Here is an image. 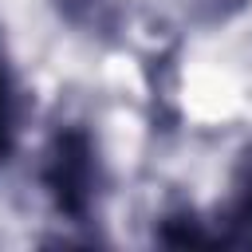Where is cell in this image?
I'll list each match as a JSON object with an SVG mask.
<instances>
[{"instance_id":"cell-1","label":"cell","mask_w":252,"mask_h":252,"mask_svg":"<svg viewBox=\"0 0 252 252\" xmlns=\"http://www.w3.org/2000/svg\"><path fill=\"white\" fill-rule=\"evenodd\" d=\"M102 154L83 122H59L39 154V189L51 213L67 224H91L102 197Z\"/></svg>"},{"instance_id":"cell-2","label":"cell","mask_w":252,"mask_h":252,"mask_svg":"<svg viewBox=\"0 0 252 252\" xmlns=\"http://www.w3.org/2000/svg\"><path fill=\"white\" fill-rule=\"evenodd\" d=\"M213 244H232V248H252V158L232 177V193L220 205V213L209 220Z\"/></svg>"},{"instance_id":"cell-3","label":"cell","mask_w":252,"mask_h":252,"mask_svg":"<svg viewBox=\"0 0 252 252\" xmlns=\"http://www.w3.org/2000/svg\"><path fill=\"white\" fill-rule=\"evenodd\" d=\"M16 142H20V83H16V67L0 35V165L12 161Z\"/></svg>"}]
</instances>
